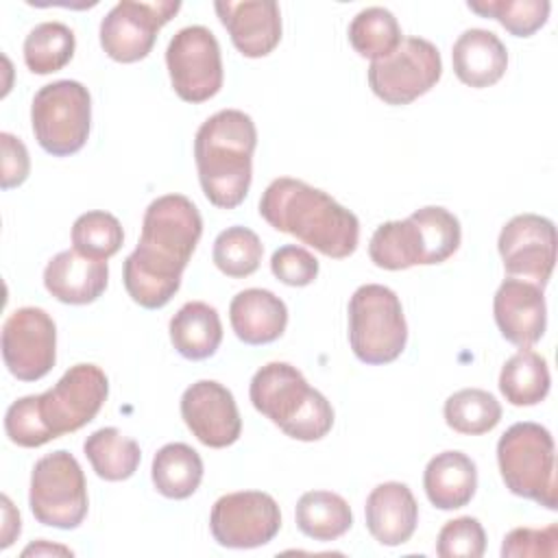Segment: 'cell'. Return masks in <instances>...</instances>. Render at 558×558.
<instances>
[{"label": "cell", "instance_id": "1", "mask_svg": "<svg viewBox=\"0 0 558 558\" xmlns=\"http://www.w3.org/2000/svg\"><path fill=\"white\" fill-rule=\"evenodd\" d=\"M201 235L203 218L187 196L155 198L144 211L140 242L122 266L129 296L146 310L163 307L177 294Z\"/></svg>", "mask_w": 558, "mask_h": 558}, {"label": "cell", "instance_id": "2", "mask_svg": "<svg viewBox=\"0 0 558 558\" xmlns=\"http://www.w3.org/2000/svg\"><path fill=\"white\" fill-rule=\"evenodd\" d=\"M107 395L109 379L96 364H74L50 390L13 401L4 414V432L17 447H41L94 421Z\"/></svg>", "mask_w": 558, "mask_h": 558}, {"label": "cell", "instance_id": "3", "mask_svg": "<svg viewBox=\"0 0 558 558\" xmlns=\"http://www.w3.org/2000/svg\"><path fill=\"white\" fill-rule=\"evenodd\" d=\"M259 216L318 253L342 259L355 253L360 220L327 192L292 177L275 179L259 198Z\"/></svg>", "mask_w": 558, "mask_h": 558}, {"label": "cell", "instance_id": "4", "mask_svg": "<svg viewBox=\"0 0 558 558\" xmlns=\"http://www.w3.org/2000/svg\"><path fill=\"white\" fill-rule=\"evenodd\" d=\"M255 146V122L240 109H222L198 126L194 161L203 194L211 205L233 209L246 198Z\"/></svg>", "mask_w": 558, "mask_h": 558}, {"label": "cell", "instance_id": "5", "mask_svg": "<svg viewBox=\"0 0 558 558\" xmlns=\"http://www.w3.org/2000/svg\"><path fill=\"white\" fill-rule=\"evenodd\" d=\"M248 397L259 414L294 440L314 442L331 432V403L288 362L264 364L251 379Z\"/></svg>", "mask_w": 558, "mask_h": 558}, {"label": "cell", "instance_id": "6", "mask_svg": "<svg viewBox=\"0 0 558 558\" xmlns=\"http://www.w3.org/2000/svg\"><path fill=\"white\" fill-rule=\"evenodd\" d=\"M460 220L445 207L427 205L405 220H390L375 229L368 242L371 262L384 270H405L447 262L460 246Z\"/></svg>", "mask_w": 558, "mask_h": 558}, {"label": "cell", "instance_id": "7", "mask_svg": "<svg viewBox=\"0 0 558 558\" xmlns=\"http://www.w3.org/2000/svg\"><path fill=\"white\" fill-rule=\"evenodd\" d=\"M497 464L512 495L547 510L558 508L556 449L547 427L532 421L510 425L497 442Z\"/></svg>", "mask_w": 558, "mask_h": 558}, {"label": "cell", "instance_id": "8", "mask_svg": "<svg viewBox=\"0 0 558 558\" xmlns=\"http://www.w3.org/2000/svg\"><path fill=\"white\" fill-rule=\"evenodd\" d=\"M408 342L399 296L379 283L360 286L349 301V344L364 364L395 362Z\"/></svg>", "mask_w": 558, "mask_h": 558}, {"label": "cell", "instance_id": "9", "mask_svg": "<svg viewBox=\"0 0 558 558\" xmlns=\"http://www.w3.org/2000/svg\"><path fill=\"white\" fill-rule=\"evenodd\" d=\"M31 124L37 144L52 157L78 153L92 129V96L78 81H54L33 98Z\"/></svg>", "mask_w": 558, "mask_h": 558}, {"label": "cell", "instance_id": "10", "mask_svg": "<svg viewBox=\"0 0 558 558\" xmlns=\"http://www.w3.org/2000/svg\"><path fill=\"white\" fill-rule=\"evenodd\" d=\"M28 506L33 517L48 527L74 530L87 517V484L78 460L57 449L39 458L31 473Z\"/></svg>", "mask_w": 558, "mask_h": 558}, {"label": "cell", "instance_id": "11", "mask_svg": "<svg viewBox=\"0 0 558 558\" xmlns=\"http://www.w3.org/2000/svg\"><path fill=\"white\" fill-rule=\"evenodd\" d=\"M442 74L438 48L423 37H405L395 52L368 65V85L388 105H410L427 94Z\"/></svg>", "mask_w": 558, "mask_h": 558}, {"label": "cell", "instance_id": "12", "mask_svg": "<svg viewBox=\"0 0 558 558\" xmlns=\"http://www.w3.org/2000/svg\"><path fill=\"white\" fill-rule=\"evenodd\" d=\"M172 89L185 102H205L222 87V57L216 35L201 24L174 33L166 50Z\"/></svg>", "mask_w": 558, "mask_h": 558}, {"label": "cell", "instance_id": "13", "mask_svg": "<svg viewBox=\"0 0 558 558\" xmlns=\"http://www.w3.org/2000/svg\"><path fill=\"white\" fill-rule=\"evenodd\" d=\"M281 527L277 501L262 490L222 495L209 514V530L218 545L253 549L270 543Z\"/></svg>", "mask_w": 558, "mask_h": 558}, {"label": "cell", "instance_id": "14", "mask_svg": "<svg viewBox=\"0 0 558 558\" xmlns=\"http://www.w3.org/2000/svg\"><path fill=\"white\" fill-rule=\"evenodd\" d=\"M181 2L177 0H157V2H118L100 22V46L113 61L135 63L155 46L157 33L166 26Z\"/></svg>", "mask_w": 558, "mask_h": 558}, {"label": "cell", "instance_id": "15", "mask_svg": "<svg viewBox=\"0 0 558 558\" xmlns=\"http://www.w3.org/2000/svg\"><path fill=\"white\" fill-rule=\"evenodd\" d=\"M2 360L20 381L46 377L57 360V327L41 307H20L2 325Z\"/></svg>", "mask_w": 558, "mask_h": 558}, {"label": "cell", "instance_id": "16", "mask_svg": "<svg viewBox=\"0 0 558 558\" xmlns=\"http://www.w3.org/2000/svg\"><path fill=\"white\" fill-rule=\"evenodd\" d=\"M497 251L510 277H521L543 288L556 264V227L545 216L519 214L504 225Z\"/></svg>", "mask_w": 558, "mask_h": 558}, {"label": "cell", "instance_id": "17", "mask_svg": "<svg viewBox=\"0 0 558 558\" xmlns=\"http://www.w3.org/2000/svg\"><path fill=\"white\" fill-rule=\"evenodd\" d=\"M181 416L196 440L211 449L229 447L242 434V418L231 390L214 379H198L185 388Z\"/></svg>", "mask_w": 558, "mask_h": 558}, {"label": "cell", "instance_id": "18", "mask_svg": "<svg viewBox=\"0 0 558 558\" xmlns=\"http://www.w3.org/2000/svg\"><path fill=\"white\" fill-rule=\"evenodd\" d=\"M493 314L501 336L517 347L536 344L547 327V305L543 288L508 277L495 292Z\"/></svg>", "mask_w": 558, "mask_h": 558}, {"label": "cell", "instance_id": "19", "mask_svg": "<svg viewBox=\"0 0 558 558\" xmlns=\"http://www.w3.org/2000/svg\"><path fill=\"white\" fill-rule=\"evenodd\" d=\"M233 46L248 59L270 54L281 41V11L272 0L214 4Z\"/></svg>", "mask_w": 558, "mask_h": 558}, {"label": "cell", "instance_id": "20", "mask_svg": "<svg viewBox=\"0 0 558 558\" xmlns=\"http://www.w3.org/2000/svg\"><path fill=\"white\" fill-rule=\"evenodd\" d=\"M364 519L377 543L397 547L412 538L418 523V504L408 484L384 482L366 497Z\"/></svg>", "mask_w": 558, "mask_h": 558}, {"label": "cell", "instance_id": "21", "mask_svg": "<svg viewBox=\"0 0 558 558\" xmlns=\"http://www.w3.org/2000/svg\"><path fill=\"white\" fill-rule=\"evenodd\" d=\"M107 281V262L83 257L74 248L57 253L44 268L46 290L68 305L94 303L105 292Z\"/></svg>", "mask_w": 558, "mask_h": 558}, {"label": "cell", "instance_id": "22", "mask_svg": "<svg viewBox=\"0 0 558 558\" xmlns=\"http://www.w3.org/2000/svg\"><path fill=\"white\" fill-rule=\"evenodd\" d=\"M229 320L235 336L244 344H268L283 336L288 325V307L275 292L248 288L231 299Z\"/></svg>", "mask_w": 558, "mask_h": 558}, {"label": "cell", "instance_id": "23", "mask_svg": "<svg viewBox=\"0 0 558 558\" xmlns=\"http://www.w3.org/2000/svg\"><path fill=\"white\" fill-rule=\"evenodd\" d=\"M456 76L475 89L495 85L508 68L504 41L486 28H466L451 48Z\"/></svg>", "mask_w": 558, "mask_h": 558}, {"label": "cell", "instance_id": "24", "mask_svg": "<svg viewBox=\"0 0 558 558\" xmlns=\"http://www.w3.org/2000/svg\"><path fill=\"white\" fill-rule=\"evenodd\" d=\"M423 488L432 506L438 510H456L466 506L477 488V466L462 451L436 453L423 473Z\"/></svg>", "mask_w": 558, "mask_h": 558}, {"label": "cell", "instance_id": "25", "mask_svg": "<svg viewBox=\"0 0 558 558\" xmlns=\"http://www.w3.org/2000/svg\"><path fill=\"white\" fill-rule=\"evenodd\" d=\"M170 342L185 360H207L222 342V323L205 301L185 303L170 318Z\"/></svg>", "mask_w": 558, "mask_h": 558}, {"label": "cell", "instance_id": "26", "mask_svg": "<svg viewBox=\"0 0 558 558\" xmlns=\"http://www.w3.org/2000/svg\"><path fill=\"white\" fill-rule=\"evenodd\" d=\"M296 527L314 541L327 543L340 538L353 525V514L344 497L331 490H307L299 497L294 510Z\"/></svg>", "mask_w": 558, "mask_h": 558}, {"label": "cell", "instance_id": "27", "mask_svg": "<svg viewBox=\"0 0 558 558\" xmlns=\"http://www.w3.org/2000/svg\"><path fill=\"white\" fill-rule=\"evenodd\" d=\"M551 386L547 360L530 347L519 349L506 360L499 373V390L510 405H536L541 403Z\"/></svg>", "mask_w": 558, "mask_h": 558}, {"label": "cell", "instance_id": "28", "mask_svg": "<svg viewBox=\"0 0 558 558\" xmlns=\"http://www.w3.org/2000/svg\"><path fill=\"white\" fill-rule=\"evenodd\" d=\"M153 484L168 499H187L203 480V460L185 442H168L153 458Z\"/></svg>", "mask_w": 558, "mask_h": 558}, {"label": "cell", "instance_id": "29", "mask_svg": "<svg viewBox=\"0 0 558 558\" xmlns=\"http://www.w3.org/2000/svg\"><path fill=\"white\" fill-rule=\"evenodd\" d=\"M83 451L96 475L107 482L129 480L142 460L140 445L124 436L118 427H100L92 432L83 445Z\"/></svg>", "mask_w": 558, "mask_h": 558}, {"label": "cell", "instance_id": "30", "mask_svg": "<svg viewBox=\"0 0 558 558\" xmlns=\"http://www.w3.org/2000/svg\"><path fill=\"white\" fill-rule=\"evenodd\" d=\"M401 41V26L384 7H366L349 24V44L360 57L371 61L388 57Z\"/></svg>", "mask_w": 558, "mask_h": 558}, {"label": "cell", "instance_id": "31", "mask_svg": "<svg viewBox=\"0 0 558 558\" xmlns=\"http://www.w3.org/2000/svg\"><path fill=\"white\" fill-rule=\"evenodd\" d=\"M76 39L63 22H41L24 39V63L35 74H52L70 63Z\"/></svg>", "mask_w": 558, "mask_h": 558}, {"label": "cell", "instance_id": "32", "mask_svg": "<svg viewBox=\"0 0 558 558\" xmlns=\"http://www.w3.org/2000/svg\"><path fill=\"white\" fill-rule=\"evenodd\" d=\"M445 423L464 436H480L501 421L499 401L482 388H462L445 401Z\"/></svg>", "mask_w": 558, "mask_h": 558}, {"label": "cell", "instance_id": "33", "mask_svg": "<svg viewBox=\"0 0 558 558\" xmlns=\"http://www.w3.org/2000/svg\"><path fill=\"white\" fill-rule=\"evenodd\" d=\"M262 255H264V246L257 233L240 225L227 227L214 240L211 259L222 275L233 279L253 275L259 268Z\"/></svg>", "mask_w": 558, "mask_h": 558}, {"label": "cell", "instance_id": "34", "mask_svg": "<svg viewBox=\"0 0 558 558\" xmlns=\"http://www.w3.org/2000/svg\"><path fill=\"white\" fill-rule=\"evenodd\" d=\"M124 242L120 220L109 211L81 214L72 225L74 251L83 257L107 262L113 257Z\"/></svg>", "mask_w": 558, "mask_h": 558}, {"label": "cell", "instance_id": "35", "mask_svg": "<svg viewBox=\"0 0 558 558\" xmlns=\"http://www.w3.org/2000/svg\"><path fill=\"white\" fill-rule=\"evenodd\" d=\"M466 7L482 17L497 20L514 37L534 35L551 9L547 0H469Z\"/></svg>", "mask_w": 558, "mask_h": 558}, {"label": "cell", "instance_id": "36", "mask_svg": "<svg viewBox=\"0 0 558 558\" xmlns=\"http://www.w3.org/2000/svg\"><path fill=\"white\" fill-rule=\"evenodd\" d=\"M486 551V532L475 517H458L447 521L436 538L440 558H480Z\"/></svg>", "mask_w": 558, "mask_h": 558}, {"label": "cell", "instance_id": "37", "mask_svg": "<svg viewBox=\"0 0 558 558\" xmlns=\"http://www.w3.org/2000/svg\"><path fill=\"white\" fill-rule=\"evenodd\" d=\"M270 270L281 283L303 288L318 277V259L303 246L286 244L272 253Z\"/></svg>", "mask_w": 558, "mask_h": 558}, {"label": "cell", "instance_id": "38", "mask_svg": "<svg viewBox=\"0 0 558 558\" xmlns=\"http://www.w3.org/2000/svg\"><path fill=\"white\" fill-rule=\"evenodd\" d=\"M558 554V525L551 523L543 530L532 527H514L504 536L501 556L504 558H525V556H547L554 558Z\"/></svg>", "mask_w": 558, "mask_h": 558}, {"label": "cell", "instance_id": "39", "mask_svg": "<svg viewBox=\"0 0 558 558\" xmlns=\"http://www.w3.org/2000/svg\"><path fill=\"white\" fill-rule=\"evenodd\" d=\"M0 146H2V190H11L22 185L28 179L31 172V159L28 150L11 133H0Z\"/></svg>", "mask_w": 558, "mask_h": 558}, {"label": "cell", "instance_id": "40", "mask_svg": "<svg viewBox=\"0 0 558 558\" xmlns=\"http://www.w3.org/2000/svg\"><path fill=\"white\" fill-rule=\"evenodd\" d=\"M31 554H35V556H39V554H63V556H72V551H70L68 547L48 545V543H44V541H39V543H35V545H28V547L22 551V556H31Z\"/></svg>", "mask_w": 558, "mask_h": 558}]
</instances>
